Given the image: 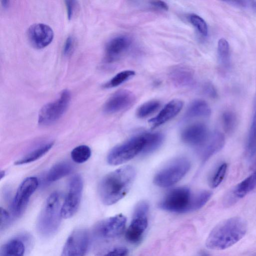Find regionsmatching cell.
Returning a JSON list of instances; mask_svg holds the SVG:
<instances>
[{
  "instance_id": "ba28073f",
  "label": "cell",
  "mask_w": 256,
  "mask_h": 256,
  "mask_svg": "<svg viewBox=\"0 0 256 256\" xmlns=\"http://www.w3.org/2000/svg\"><path fill=\"white\" fill-rule=\"evenodd\" d=\"M38 184V180L34 176L26 178L22 182L11 204L10 211L13 218H18L23 214Z\"/></svg>"
},
{
  "instance_id": "277c9868",
  "label": "cell",
  "mask_w": 256,
  "mask_h": 256,
  "mask_svg": "<svg viewBox=\"0 0 256 256\" xmlns=\"http://www.w3.org/2000/svg\"><path fill=\"white\" fill-rule=\"evenodd\" d=\"M145 144L144 133L134 136L111 150L108 155L107 162L112 166L125 163L142 154Z\"/></svg>"
},
{
  "instance_id": "d4e9b609",
  "label": "cell",
  "mask_w": 256,
  "mask_h": 256,
  "mask_svg": "<svg viewBox=\"0 0 256 256\" xmlns=\"http://www.w3.org/2000/svg\"><path fill=\"white\" fill-rule=\"evenodd\" d=\"M144 134L146 144L142 154H148L156 150L162 144L164 136L160 132H146Z\"/></svg>"
},
{
  "instance_id": "4fadbf2b",
  "label": "cell",
  "mask_w": 256,
  "mask_h": 256,
  "mask_svg": "<svg viewBox=\"0 0 256 256\" xmlns=\"http://www.w3.org/2000/svg\"><path fill=\"white\" fill-rule=\"evenodd\" d=\"M135 100V96L132 92L128 90H120L108 99L104 104L103 110L106 114H115L128 108Z\"/></svg>"
},
{
  "instance_id": "60d3db41",
  "label": "cell",
  "mask_w": 256,
  "mask_h": 256,
  "mask_svg": "<svg viewBox=\"0 0 256 256\" xmlns=\"http://www.w3.org/2000/svg\"><path fill=\"white\" fill-rule=\"evenodd\" d=\"M224 2L239 8H246L250 6V1L246 0H227Z\"/></svg>"
},
{
  "instance_id": "5bb4252c",
  "label": "cell",
  "mask_w": 256,
  "mask_h": 256,
  "mask_svg": "<svg viewBox=\"0 0 256 256\" xmlns=\"http://www.w3.org/2000/svg\"><path fill=\"white\" fill-rule=\"evenodd\" d=\"M28 42L34 48L41 49L48 46L52 40L54 32L48 25L37 23L31 25L27 30Z\"/></svg>"
},
{
  "instance_id": "8992f818",
  "label": "cell",
  "mask_w": 256,
  "mask_h": 256,
  "mask_svg": "<svg viewBox=\"0 0 256 256\" xmlns=\"http://www.w3.org/2000/svg\"><path fill=\"white\" fill-rule=\"evenodd\" d=\"M193 194L186 187H178L169 192L159 204L162 209L174 212H191Z\"/></svg>"
},
{
  "instance_id": "d590c367",
  "label": "cell",
  "mask_w": 256,
  "mask_h": 256,
  "mask_svg": "<svg viewBox=\"0 0 256 256\" xmlns=\"http://www.w3.org/2000/svg\"><path fill=\"white\" fill-rule=\"evenodd\" d=\"M74 46V40L73 36H68L64 44L62 52L64 56H69L73 51Z\"/></svg>"
},
{
  "instance_id": "ab89813d",
  "label": "cell",
  "mask_w": 256,
  "mask_h": 256,
  "mask_svg": "<svg viewBox=\"0 0 256 256\" xmlns=\"http://www.w3.org/2000/svg\"><path fill=\"white\" fill-rule=\"evenodd\" d=\"M150 3L153 7L160 10H167L168 9V4L164 1L152 0Z\"/></svg>"
},
{
  "instance_id": "30bf717a",
  "label": "cell",
  "mask_w": 256,
  "mask_h": 256,
  "mask_svg": "<svg viewBox=\"0 0 256 256\" xmlns=\"http://www.w3.org/2000/svg\"><path fill=\"white\" fill-rule=\"evenodd\" d=\"M148 204L144 201L138 202L136 206L132 220L125 234L129 242L136 243L142 238L148 224Z\"/></svg>"
},
{
  "instance_id": "4dcf8cb0",
  "label": "cell",
  "mask_w": 256,
  "mask_h": 256,
  "mask_svg": "<svg viewBox=\"0 0 256 256\" xmlns=\"http://www.w3.org/2000/svg\"><path fill=\"white\" fill-rule=\"evenodd\" d=\"M135 75V72L132 70H125L116 74L108 82L104 84L106 88L117 86Z\"/></svg>"
},
{
  "instance_id": "7bdbcfd3",
  "label": "cell",
  "mask_w": 256,
  "mask_h": 256,
  "mask_svg": "<svg viewBox=\"0 0 256 256\" xmlns=\"http://www.w3.org/2000/svg\"><path fill=\"white\" fill-rule=\"evenodd\" d=\"M2 5L4 8H6L8 5L9 2L8 0H2Z\"/></svg>"
},
{
  "instance_id": "44dd1931",
  "label": "cell",
  "mask_w": 256,
  "mask_h": 256,
  "mask_svg": "<svg viewBox=\"0 0 256 256\" xmlns=\"http://www.w3.org/2000/svg\"><path fill=\"white\" fill-rule=\"evenodd\" d=\"M211 109L208 104L202 100H196L188 106L185 114V118L191 119L206 118L210 116Z\"/></svg>"
},
{
  "instance_id": "7a4b0ae2",
  "label": "cell",
  "mask_w": 256,
  "mask_h": 256,
  "mask_svg": "<svg viewBox=\"0 0 256 256\" xmlns=\"http://www.w3.org/2000/svg\"><path fill=\"white\" fill-rule=\"evenodd\" d=\"M247 226L238 217L223 220L210 232L206 242V247L214 250H222L233 246L246 234Z\"/></svg>"
},
{
  "instance_id": "ee69618b",
  "label": "cell",
  "mask_w": 256,
  "mask_h": 256,
  "mask_svg": "<svg viewBox=\"0 0 256 256\" xmlns=\"http://www.w3.org/2000/svg\"><path fill=\"white\" fill-rule=\"evenodd\" d=\"M198 256H210L209 254L206 252H201L200 254Z\"/></svg>"
},
{
  "instance_id": "9a60e30c",
  "label": "cell",
  "mask_w": 256,
  "mask_h": 256,
  "mask_svg": "<svg viewBox=\"0 0 256 256\" xmlns=\"http://www.w3.org/2000/svg\"><path fill=\"white\" fill-rule=\"evenodd\" d=\"M210 134L205 124L196 122L186 126L182 131L181 138L186 144L200 148L206 142Z\"/></svg>"
},
{
  "instance_id": "74e56055",
  "label": "cell",
  "mask_w": 256,
  "mask_h": 256,
  "mask_svg": "<svg viewBox=\"0 0 256 256\" xmlns=\"http://www.w3.org/2000/svg\"><path fill=\"white\" fill-rule=\"evenodd\" d=\"M204 93L208 96L214 98L218 96L216 90L210 82H206L203 86Z\"/></svg>"
},
{
  "instance_id": "83f0119b",
  "label": "cell",
  "mask_w": 256,
  "mask_h": 256,
  "mask_svg": "<svg viewBox=\"0 0 256 256\" xmlns=\"http://www.w3.org/2000/svg\"><path fill=\"white\" fill-rule=\"evenodd\" d=\"M246 148L248 156L252 157L256 152V107L249 131Z\"/></svg>"
},
{
  "instance_id": "8fae6325",
  "label": "cell",
  "mask_w": 256,
  "mask_h": 256,
  "mask_svg": "<svg viewBox=\"0 0 256 256\" xmlns=\"http://www.w3.org/2000/svg\"><path fill=\"white\" fill-rule=\"evenodd\" d=\"M89 243V236L84 228L74 230L67 238L60 256H85Z\"/></svg>"
},
{
  "instance_id": "f546056e",
  "label": "cell",
  "mask_w": 256,
  "mask_h": 256,
  "mask_svg": "<svg viewBox=\"0 0 256 256\" xmlns=\"http://www.w3.org/2000/svg\"><path fill=\"white\" fill-rule=\"evenodd\" d=\"M91 156V150L86 145H80L74 148L71 152V158L74 162L82 164L87 161Z\"/></svg>"
},
{
  "instance_id": "484cf974",
  "label": "cell",
  "mask_w": 256,
  "mask_h": 256,
  "mask_svg": "<svg viewBox=\"0 0 256 256\" xmlns=\"http://www.w3.org/2000/svg\"><path fill=\"white\" fill-rule=\"evenodd\" d=\"M237 122V118L234 112L226 110L222 113V123L223 129L226 134H231L235 130Z\"/></svg>"
},
{
  "instance_id": "1f68e13d",
  "label": "cell",
  "mask_w": 256,
  "mask_h": 256,
  "mask_svg": "<svg viewBox=\"0 0 256 256\" xmlns=\"http://www.w3.org/2000/svg\"><path fill=\"white\" fill-rule=\"evenodd\" d=\"M212 193L208 190H202L193 195L191 212L202 208L210 199Z\"/></svg>"
},
{
  "instance_id": "8d00e7d4",
  "label": "cell",
  "mask_w": 256,
  "mask_h": 256,
  "mask_svg": "<svg viewBox=\"0 0 256 256\" xmlns=\"http://www.w3.org/2000/svg\"><path fill=\"white\" fill-rule=\"evenodd\" d=\"M128 250L124 247L113 248L100 256H127Z\"/></svg>"
},
{
  "instance_id": "5b68a950",
  "label": "cell",
  "mask_w": 256,
  "mask_h": 256,
  "mask_svg": "<svg viewBox=\"0 0 256 256\" xmlns=\"http://www.w3.org/2000/svg\"><path fill=\"white\" fill-rule=\"evenodd\" d=\"M190 168V160L185 158H180L173 160L160 170L154 176V184L161 188H168L174 185L189 171Z\"/></svg>"
},
{
  "instance_id": "e0dca14e",
  "label": "cell",
  "mask_w": 256,
  "mask_h": 256,
  "mask_svg": "<svg viewBox=\"0 0 256 256\" xmlns=\"http://www.w3.org/2000/svg\"><path fill=\"white\" fill-rule=\"evenodd\" d=\"M183 105L182 101L180 100H170L156 116L149 120L150 125L152 128H156L169 121L180 112Z\"/></svg>"
},
{
  "instance_id": "ac0fdd59",
  "label": "cell",
  "mask_w": 256,
  "mask_h": 256,
  "mask_svg": "<svg viewBox=\"0 0 256 256\" xmlns=\"http://www.w3.org/2000/svg\"><path fill=\"white\" fill-rule=\"evenodd\" d=\"M168 77L176 87L186 88L192 86L194 82L193 70L184 65H176L170 69Z\"/></svg>"
},
{
  "instance_id": "836d02e7",
  "label": "cell",
  "mask_w": 256,
  "mask_h": 256,
  "mask_svg": "<svg viewBox=\"0 0 256 256\" xmlns=\"http://www.w3.org/2000/svg\"><path fill=\"white\" fill-rule=\"evenodd\" d=\"M189 20L192 25L202 36H206L208 33V26L205 20L196 14L190 16Z\"/></svg>"
},
{
  "instance_id": "f1b7e54d",
  "label": "cell",
  "mask_w": 256,
  "mask_h": 256,
  "mask_svg": "<svg viewBox=\"0 0 256 256\" xmlns=\"http://www.w3.org/2000/svg\"><path fill=\"white\" fill-rule=\"evenodd\" d=\"M158 100H151L142 104L137 110L136 114L139 118L148 117L156 112L160 107Z\"/></svg>"
},
{
  "instance_id": "d6a6232c",
  "label": "cell",
  "mask_w": 256,
  "mask_h": 256,
  "mask_svg": "<svg viewBox=\"0 0 256 256\" xmlns=\"http://www.w3.org/2000/svg\"><path fill=\"white\" fill-rule=\"evenodd\" d=\"M228 168L226 163H222L217 168L210 180V185L212 188L218 186L223 180Z\"/></svg>"
},
{
  "instance_id": "52a82bcc",
  "label": "cell",
  "mask_w": 256,
  "mask_h": 256,
  "mask_svg": "<svg viewBox=\"0 0 256 256\" xmlns=\"http://www.w3.org/2000/svg\"><path fill=\"white\" fill-rule=\"evenodd\" d=\"M70 98V92L64 90L57 99L44 105L38 113V124L48 126L60 119L67 110Z\"/></svg>"
},
{
  "instance_id": "d6986e66",
  "label": "cell",
  "mask_w": 256,
  "mask_h": 256,
  "mask_svg": "<svg viewBox=\"0 0 256 256\" xmlns=\"http://www.w3.org/2000/svg\"><path fill=\"white\" fill-rule=\"evenodd\" d=\"M224 142V136L221 132L216 130L210 133L206 142L199 148L202 161H207L219 152L223 148Z\"/></svg>"
},
{
  "instance_id": "7c38bea8",
  "label": "cell",
  "mask_w": 256,
  "mask_h": 256,
  "mask_svg": "<svg viewBox=\"0 0 256 256\" xmlns=\"http://www.w3.org/2000/svg\"><path fill=\"white\" fill-rule=\"evenodd\" d=\"M126 218L118 214L100 221L95 228V232L100 238H114L123 232L126 223Z\"/></svg>"
},
{
  "instance_id": "6da1fadb",
  "label": "cell",
  "mask_w": 256,
  "mask_h": 256,
  "mask_svg": "<svg viewBox=\"0 0 256 256\" xmlns=\"http://www.w3.org/2000/svg\"><path fill=\"white\" fill-rule=\"evenodd\" d=\"M136 176V170L131 166L120 168L106 175L98 186L102 203L110 206L122 198L129 192Z\"/></svg>"
},
{
  "instance_id": "f35d334b",
  "label": "cell",
  "mask_w": 256,
  "mask_h": 256,
  "mask_svg": "<svg viewBox=\"0 0 256 256\" xmlns=\"http://www.w3.org/2000/svg\"><path fill=\"white\" fill-rule=\"evenodd\" d=\"M64 2L66 6L68 18L69 20H70L74 14V12L76 6V2L74 0H66Z\"/></svg>"
},
{
  "instance_id": "bcb514c9",
  "label": "cell",
  "mask_w": 256,
  "mask_h": 256,
  "mask_svg": "<svg viewBox=\"0 0 256 256\" xmlns=\"http://www.w3.org/2000/svg\"></svg>"
},
{
  "instance_id": "cb8c5ba5",
  "label": "cell",
  "mask_w": 256,
  "mask_h": 256,
  "mask_svg": "<svg viewBox=\"0 0 256 256\" xmlns=\"http://www.w3.org/2000/svg\"><path fill=\"white\" fill-rule=\"evenodd\" d=\"M54 142L44 144L28 153L15 162V164L21 165L33 162L44 155L53 146Z\"/></svg>"
},
{
  "instance_id": "2e32d148",
  "label": "cell",
  "mask_w": 256,
  "mask_h": 256,
  "mask_svg": "<svg viewBox=\"0 0 256 256\" xmlns=\"http://www.w3.org/2000/svg\"><path fill=\"white\" fill-rule=\"evenodd\" d=\"M130 38L126 35L116 36L108 41L105 47V60L113 62L118 60L129 48Z\"/></svg>"
},
{
  "instance_id": "603a6c76",
  "label": "cell",
  "mask_w": 256,
  "mask_h": 256,
  "mask_svg": "<svg viewBox=\"0 0 256 256\" xmlns=\"http://www.w3.org/2000/svg\"><path fill=\"white\" fill-rule=\"evenodd\" d=\"M72 170V166L70 163L59 162L50 170L46 177V180L48 182L56 181L68 174Z\"/></svg>"
},
{
  "instance_id": "4316f807",
  "label": "cell",
  "mask_w": 256,
  "mask_h": 256,
  "mask_svg": "<svg viewBox=\"0 0 256 256\" xmlns=\"http://www.w3.org/2000/svg\"><path fill=\"white\" fill-rule=\"evenodd\" d=\"M230 51L229 44L224 38H220L218 43V54L221 64L226 67L230 65Z\"/></svg>"
},
{
  "instance_id": "ffe728a7",
  "label": "cell",
  "mask_w": 256,
  "mask_h": 256,
  "mask_svg": "<svg viewBox=\"0 0 256 256\" xmlns=\"http://www.w3.org/2000/svg\"><path fill=\"white\" fill-rule=\"evenodd\" d=\"M256 187V170L239 183L226 200L228 205H232L242 198Z\"/></svg>"
},
{
  "instance_id": "7402d4cb",
  "label": "cell",
  "mask_w": 256,
  "mask_h": 256,
  "mask_svg": "<svg viewBox=\"0 0 256 256\" xmlns=\"http://www.w3.org/2000/svg\"><path fill=\"white\" fill-rule=\"evenodd\" d=\"M26 248L20 238H12L2 246L0 256H24Z\"/></svg>"
},
{
  "instance_id": "b9f144b4",
  "label": "cell",
  "mask_w": 256,
  "mask_h": 256,
  "mask_svg": "<svg viewBox=\"0 0 256 256\" xmlns=\"http://www.w3.org/2000/svg\"><path fill=\"white\" fill-rule=\"evenodd\" d=\"M250 6L256 12V1L251 0L250 1Z\"/></svg>"
},
{
  "instance_id": "9c48e42d",
  "label": "cell",
  "mask_w": 256,
  "mask_h": 256,
  "mask_svg": "<svg viewBox=\"0 0 256 256\" xmlns=\"http://www.w3.org/2000/svg\"><path fill=\"white\" fill-rule=\"evenodd\" d=\"M83 190V181L78 174L74 176L70 179L68 190L62 206V216L69 218L77 212L81 201Z\"/></svg>"
},
{
  "instance_id": "e575fe53",
  "label": "cell",
  "mask_w": 256,
  "mask_h": 256,
  "mask_svg": "<svg viewBox=\"0 0 256 256\" xmlns=\"http://www.w3.org/2000/svg\"><path fill=\"white\" fill-rule=\"evenodd\" d=\"M11 218L8 212L5 209L0 208V232L4 230L10 224Z\"/></svg>"
},
{
  "instance_id": "f6af8a7d",
  "label": "cell",
  "mask_w": 256,
  "mask_h": 256,
  "mask_svg": "<svg viewBox=\"0 0 256 256\" xmlns=\"http://www.w3.org/2000/svg\"><path fill=\"white\" fill-rule=\"evenodd\" d=\"M254 102H255V105L256 106V94H255Z\"/></svg>"
},
{
  "instance_id": "3957f363",
  "label": "cell",
  "mask_w": 256,
  "mask_h": 256,
  "mask_svg": "<svg viewBox=\"0 0 256 256\" xmlns=\"http://www.w3.org/2000/svg\"><path fill=\"white\" fill-rule=\"evenodd\" d=\"M61 197L58 192L51 194L46 200L38 216L36 227L44 236L53 235L60 224L62 216Z\"/></svg>"
}]
</instances>
